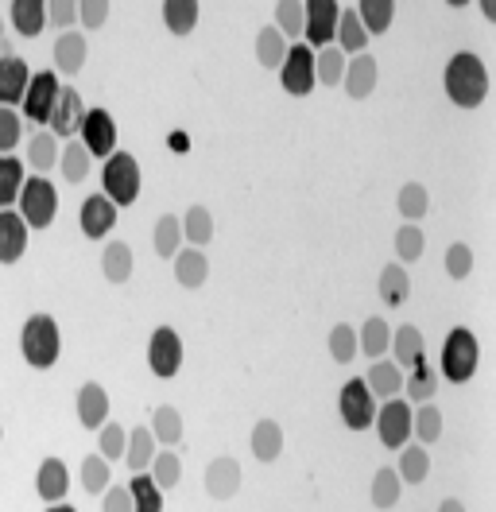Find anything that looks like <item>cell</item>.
Returning <instances> with one entry per match:
<instances>
[{"label":"cell","instance_id":"32","mask_svg":"<svg viewBox=\"0 0 496 512\" xmlns=\"http://www.w3.org/2000/svg\"><path fill=\"white\" fill-rule=\"evenodd\" d=\"M179 225H183V245L190 249H202L214 241V214L206 206H190L186 218H179Z\"/></svg>","mask_w":496,"mask_h":512},{"label":"cell","instance_id":"55","mask_svg":"<svg viewBox=\"0 0 496 512\" xmlns=\"http://www.w3.org/2000/svg\"><path fill=\"white\" fill-rule=\"evenodd\" d=\"M446 272H450V280H465L469 272H473V249L469 245H450L446 249Z\"/></svg>","mask_w":496,"mask_h":512},{"label":"cell","instance_id":"10","mask_svg":"<svg viewBox=\"0 0 496 512\" xmlns=\"http://www.w3.org/2000/svg\"><path fill=\"white\" fill-rule=\"evenodd\" d=\"M279 86L291 97H307L318 82H314V51L307 43H291L287 47V59L279 66Z\"/></svg>","mask_w":496,"mask_h":512},{"label":"cell","instance_id":"39","mask_svg":"<svg viewBox=\"0 0 496 512\" xmlns=\"http://www.w3.org/2000/svg\"><path fill=\"white\" fill-rule=\"evenodd\" d=\"M62 148H59V136L51 132V128H43V132H35L28 140V163L31 171H51L55 163H59Z\"/></svg>","mask_w":496,"mask_h":512},{"label":"cell","instance_id":"13","mask_svg":"<svg viewBox=\"0 0 496 512\" xmlns=\"http://www.w3.org/2000/svg\"><path fill=\"white\" fill-rule=\"evenodd\" d=\"M31 86V70L20 55H0V105L16 109L24 105V94Z\"/></svg>","mask_w":496,"mask_h":512},{"label":"cell","instance_id":"21","mask_svg":"<svg viewBox=\"0 0 496 512\" xmlns=\"http://www.w3.org/2000/svg\"><path fill=\"white\" fill-rule=\"evenodd\" d=\"M361 381H365V388H369L376 400H396L403 392V369L392 357H380V361H372L369 373Z\"/></svg>","mask_w":496,"mask_h":512},{"label":"cell","instance_id":"19","mask_svg":"<svg viewBox=\"0 0 496 512\" xmlns=\"http://www.w3.org/2000/svg\"><path fill=\"white\" fill-rule=\"evenodd\" d=\"M28 222L16 210H0V264H16L28 253Z\"/></svg>","mask_w":496,"mask_h":512},{"label":"cell","instance_id":"31","mask_svg":"<svg viewBox=\"0 0 496 512\" xmlns=\"http://www.w3.org/2000/svg\"><path fill=\"white\" fill-rule=\"evenodd\" d=\"M434 388H438V373H434L431 361H419L415 369L403 373V396L415 400V404H431Z\"/></svg>","mask_w":496,"mask_h":512},{"label":"cell","instance_id":"46","mask_svg":"<svg viewBox=\"0 0 496 512\" xmlns=\"http://www.w3.org/2000/svg\"><path fill=\"white\" fill-rule=\"evenodd\" d=\"M396 206H400L403 222L415 225L423 214H427V210H431V194H427V187H423V183H403Z\"/></svg>","mask_w":496,"mask_h":512},{"label":"cell","instance_id":"29","mask_svg":"<svg viewBox=\"0 0 496 512\" xmlns=\"http://www.w3.org/2000/svg\"><path fill=\"white\" fill-rule=\"evenodd\" d=\"M124 462L132 474H148L155 462V435L152 427H136L128 431V450H124Z\"/></svg>","mask_w":496,"mask_h":512},{"label":"cell","instance_id":"22","mask_svg":"<svg viewBox=\"0 0 496 512\" xmlns=\"http://www.w3.org/2000/svg\"><path fill=\"white\" fill-rule=\"evenodd\" d=\"M86 35L82 32H62L55 39V51H51V59H55V74H78L82 66H86Z\"/></svg>","mask_w":496,"mask_h":512},{"label":"cell","instance_id":"57","mask_svg":"<svg viewBox=\"0 0 496 512\" xmlns=\"http://www.w3.org/2000/svg\"><path fill=\"white\" fill-rule=\"evenodd\" d=\"M105 20H109V4H105V0H82V4H78V24H82L86 32L105 28Z\"/></svg>","mask_w":496,"mask_h":512},{"label":"cell","instance_id":"28","mask_svg":"<svg viewBox=\"0 0 496 512\" xmlns=\"http://www.w3.org/2000/svg\"><path fill=\"white\" fill-rule=\"evenodd\" d=\"M8 16H12V28L24 35V39H35V35H43V28H47V4L43 0H12Z\"/></svg>","mask_w":496,"mask_h":512},{"label":"cell","instance_id":"27","mask_svg":"<svg viewBox=\"0 0 496 512\" xmlns=\"http://www.w3.org/2000/svg\"><path fill=\"white\" fill-rule=\"evenodd\" d=\"M132 268H136V256L128 241H109L105 253H101V272L109 284H128L132 280Z\"/></svg>","mask_w":496,"mask_h":512},{"label":"cell","instance_id":"30","mask_svg":"<svg viewBox=\"0 0 496 512\" xmlns=\"http://www.w3.org/2000/svg\"><path fill=\"white\" fill-rule=\"evenodd\" d=\"M28 183V171L16 156H0V210H16L20 191Z\"/></svg>","mask_w":496,"mask_h":512},{"label":"cell","instance_id":"15","mask_svg":"<svg viewBox=\"0 0 496 512\" xmlns=\"http://www.w3.org/2000/svg\"><path fill=\"white\" fill-rule=\"evenodd\" d=\"M78 225H82V233H86L90 241H101V237L113 233V225H117V206H113L105 194H90V198L82 202V210H78Z\"/></svg>","mask_w":496,"mask_h":512},{"label":"cell","instance_id":"16","mask_svg":"<svg viewBox=\"0 0 496 512\" xmlns=\"http://www.w3.org/2000/svg\"><path fill=\"white\" fill-rule=\"evenodd\" d=\"M376 78H380V66H376V59H372L369 51H365V55L345 59V78H341V86H345V94L353 97V101H365V97H372V90H376Z\"/></svg>","mask_w":496,"mask_h":512},{"label":"cell","instance_id":"9","mask_svg":"<svg viewBox=\"0 0 496 512\" xmlns=\"http://www.w3.org/2000/svg\"><path fill=\"white\" fill-rule=\"evenodd\" d=\"M78 140L86 144L93 160H109L117 152V121L109 117V109H86L82 117V128H78Z\"/></svg>","mask_w":496,"mask_h":512},{"label":"cell","instance_id":"42","mask_svg":"<svg viewBox=\"0 0 496 512\" xmlns=\"http://www.w3.org/2000/svg\"><path fill=\"white\" fill-rule=\"evenodd\" d=\"M287 47H291V43L276 32V24L260 28V35H256V63L268 66V70H279L283 59H287Z\"/></svg>","mask_w":496,"mask_h":512},{"label":"cell","instance_id":"49","mask_svg":"<svg viewBox=\"0 0 496 512\" xmlns=\"http://www.w3.org/2000/svg\"><path fill=\"white\" fill-rule=\"evenodd\" d=\"M303 4L299 0H279L276 4V32L291 43V39H299L303 35Z\"/></svg>","mask_w":496,"mask_h":512},{"label":"cell","instance_id":"8","mask_svg":"<svg viewBox=\"0 0 496 512\" xmlns=\"http://www.w3.org/2000/svg\"><path fill=\"white\" fill-rule=\"evenodd\" d=\"M59 94H62V82L55 70H39V74H31V86L28 94H24V117L35 121V125H51V113H55V105H59Z\"/></svg>","mask_w":496,"mask_h":512},{"label":"cell","instance_id":"17","mask_svg":"<svg viewBox=\"0 0 496 512\" xmlns=\"http://www.w3.org/2000/svg\"><path fill=\"white\" fill-rule=\"evenodd\" d=\"M241 462L237 458H229V454H221L214 458L210 466H206V493L214 497V501H229V497H237V489H241Z\"/></svg>","mask_w":496,"mask_h":512},{"label":"cell","instance_id":"36","mask_svg":"<svg viewBox=\"0 0 496 512\" xmlns=\"http://www.w3.org/2000/svg\"><path fill=\"white\" fill-rule=\"evenodd\" d=\"M152 249H155V256H163V260H175V256H179V249H183V225H179L175 214H163V218L155 222Z\"/></svg>","mask_w":496,"mask_h":512},{"label":"cell","instance_id":"25","mask_svg":"<svg viewBox=\"0 0 496 512\" xmlns=\"http://www.w3.org/2000/svg\"><path fill=\"white\" fill-rule=\"evenodd\" d=\"M248 447H252V458L256 462H276L283 454V427L276 419H256L252 435H248Z\"/></svg>","mask_w":496,"mask_h":512},{"label":"cell","instance_id":"50","mask_svg":"<svg viewBox=\"0 0 496 512\" xmlns=\"http://www.w3.org/2000/svg\"><path fill=\"white\" fill-rule=\"evenodd\" d=\"M109 481H113V474H109V462H105L101 454H90V458L82 462V489H86L90 497H101V493L109 489Z\"/></svg>","mask_w":496,"mask_h":512},{"label":"cell","instance_id":"52","mask_svg":"<svg viewBox=\"0 0 496 512\" xmlns=\"http://www.w3.org/2000/svg\"><path fill=\"white\" fill-rule=\"evenodd\" d=\"M330 357H334L338 365H349V361L357 357V326L338 322V326L330 330Z\"/></svg>","mask_w":496,"mask_h":512},{"label":"cell","instance_id":"24","mask_svg":"<svg viewBox=\"0 0 496 512\" xmlns=\"http://www.w3.org/2000/svg\"><path fill=\"white\" fill-rule=\"evenodd\" d=\"M175 280H179V288H186V291L202 288V284L210 280V260H206V253L183 245L179 256H175Z\"/></svg>","mask_w":496,"mask_h":512},{"label":"cell","instance_id":"20","mask_svg":"<svg viewBox=\"0 0 496 512\" xmlns=\"http://www.w3.org/2000/svg\"><path fill=\"white\" fill-rule=\"evenodd\" d=\"M78 423L86 431H101L109 423V392L97 381H86L78 388Z\"/></svg>","mask_w":496,"mask_h":512},{"label":"cell","instance_id":"48","mask_svg":"<svg viewBox=\"0 0 496 512\" xmlns=\"http://www.w3.org/2000/svg\"><path fill=\"white\" fill-rule=\"evenodd\" d=\"M148 474H152L155 485H159V489L167 493V489H175V485L183 481V458H179L175 450H159V454H155V462H152V470H148Z\"/></svg>","mask_w":496,"mask_h":512},{"label":"cell","instance_id":"60","mask_svg":"<svg viewBox=\"0 0 496 512\" xmlns=\"http://www.w3.org/2000/svg\"><path fill=\"white\" fill-rule=\"evenodd\" d=\"M481 12H485V20H496V0H481Z\"/></svg>","mask_w":496,"mask_h":512},{"label":"cell","instance_id":"35","mask_svg":"<svg viewBox=\"0 0 496 512\" xmlns=\"http://www.w3.org/2000/svg\"><path fill=\"white\" fill-rule=\"evenodd\" d=\"M152 435H155V443H163V447H179V443H183V435H186L179 408L159 404V408L152 412Z\"/></svg>","mask_w":496,"mask_h":512},{"label":"cell","instance_id":"38","mask_svg":"<svg viewBox=\"0 0 496 512\" xmlns=\"http://www.w3.org/2000/svg\"><path fill=\"white\" fill-rule=\"evenodd\" d=\"M411 435L419 439V447H431L442 439V412H438V404H419V408H411Z\"/></svg>","mask_w":496,"mask_h":512},{"label":"cell","instance_id":"11","mask_svg":"<svg viewBox=\"0 0 496 512\" xmlns=\"http://www.w3.org/2000/svg\"><path fill=\"white\" fill-rule=\"evenodd\" d=\"M303 35H307V47H334V35H338L341 20V4L338 0H307L303 4Z\"/></svg>","mask_w":496,"mask_h":512},{"label":"cell","instance_id":"2","mask_svg":"<svg viewBox=\"0 0 496 512\" xmlns=\"http://www.w3.org/2000/svg\"><path fill=\"white\" fill-rule=\"evenodd\" d=\"M477 365H481V342L473 330L454 326L442 342V357H438V373L450 384H465L477 377Z\"/></svg>","mask_w":496,"mask_h":512},{"label":"cell","instance_id":"4","mask_svg":"<svg viewBox=\"0 0 496 512\" xmlns=\"http://www.w3.org/2000/svg\"><path fill=\"white\" fill-rule=\"evenodd\" d=\"M140 160L132 152H113L105 160V171H101V194L117 206V210H128L136 198H140Z\"/></svg>","mask_w":496,"mask_h":512},{"label":"cell","instance_id":"37","mask_svg":"<svg viewBox=\"0 0 496 512\" xmlns=\"http://www.w3.org/2000/svg\"><path fill=\"white\" fill-rule=\"evenodd\" d=\"M357 8V20H361V28L372 35H384L392 28V16H396V4L392 0H361V4H353Z\"/></svg>","mask_w":496,"mask_h":512},{"label":"cell","instance_id":"51","mask_svg":"<svg viewBox=\"0 0 496 512\" xmlns=\"http://www.w3.org/2000/svg\"><path fill=\"white\" fill-rule=\"evenodd\" d=\"M97 450H101V458H105V462H121L124 450H128V435H124L121 423H113V419H109V423L97 431Z\"/></svg>","mask_w":496,"mask_h":512},{"label":"cell","instance_id":"5","mask_svg":"<svg viewBox=\"0 0 496 512\" xmlns=\"http://www.w3.org/2000/svg\"><path fill=\"white\" fill-rule=\"evenodd\" d=\"M16 214L28 222V229H47L59 214V191L47 175H31L20 191V202H16Z\"/></svg>","mask_w":496,"mask_h":512},{"label":"cell","instance_id":"45","mask_svg":"<svg viewBox=\"0 0 496 512\" xmlns=\"http://www.w3.org/2000/svg\"><path fill=\"white\" fill-rule=\"evenodd\" d=\"M396 474H400V481H407V485H423L427 474H431V454H427V447H403Z\"/></svg>","mask_w":496,"mask_h":512},{"label":"cell","instance_id":"58","mask_svg":"<svg viewBox=\"0 0 496 512\" xmlns=\"http://www.w3.org/2000/svg\"><path fill=\"white\" fill-rule=\"evenodd\" d=\"M101 512H132L128 485H109V489L101 493Z\"/></svg>","mask_w":496,"mask_h":512},{"label":"cell","instance_id":"23","mask_svg":"<svg viewBox=\"0 0 496 512\" xmlns=\"http://www.w3.org/2000/svg\"><path fill=\"white\" fill-rule=\"evenodd\" d=\"M388 353H392L396 365H403V373L415 369L419 361H427V357H423V330H419V326H396Z\"/></svg>","mask_w":496,"mask_h":512},{"label":"cell","instance_id":"33","mask_svg":"<svg viewBox=\"0 0 496 512\" xmlns=\"http://www.w3.org/2000/svg\"><path fill=\"white\" fill-rule=\"evenodd\" d=\"M159 12H163V24L171 35H190L198 28V16H202V8L194 0H163Z\"/></svg>","mask_w":496,"mask_h":512},{"label":"cell","instance_id":"61","mask_svg":"<svg viewBox=\"0 0 496 512\" xmlns=\"http://www.w3.org/2000/svg\"><path fill=\"white\" fill-rule=\"evenodd\" d=\"M47 512H78V509H74V505H66V501H62V505H47Z\"/></svg>","mask_w":496,"mask_h":512},{"label":"cell","instance_id":"43","mask_svg":"<svg viewBox=\"0 0 496 512\" xmlns=\"http://www.w3.org/2000/svg\"><path fill=\"white\" fill-rule=\"evenodd\" d=\"M128 497H132V512H163V489L152 481V474H132Z\"/></svg>","mask_w":496,"mask_h":512},{"label":"cell","instance_id":"12","mask_svg":"<svg viewBox=\"0 0 496 512\" xmlns=\"http://www.w3.org/2000/svg\"><path fill=\"white\" fill-rule=\"evenodd\" d=\"M376 435H380V443L388 450H403L407 447V439H411V404L407 400H384L380 408H376Z\"/></svg>","mask_w":496,"mask_h":512},{"label":"cell","instance_id":"3","mask_svg":"<svg viewBox=\"0 0 496 512\" xmlns=\"http://www.w3.org/2000/svg\"><path fill=\"white\" fill-rule=\"evenodd\" d=\"M20 353L31 369H51L62 353V330L51 315H31L20 330Z\"/></svg>","mask_w":496,"mask_h":512},{"label":"cell","instance_id":"54","mask_svg":"<svg viewBox=\"0 0 496 512\" xmlns=\"http://www.w3.org/2000/svg\"><path fill=\"white\" fill-rule=\"evenodd\" d=\"M427 249V237H423V229L419 225H400V233H396V256H400L403 264H411V260H419Z\"/></svg>","mask_w":496,"mask_h":512},{"label":"cell","instance_id":"56","mask_svg":"<svg viewBox=\"0 0 496 512\" xmlns=\"http://www.w3.org/2000/svg\"><path fill=\"white\" fill-rule=\"evenodd\" d=\"M47 24H55L59 35L70 32V28L78 24V4H74V0H51V4H47Z\"/></svg>","mask_w":496,"mask_h":512},{"label":"cell","instance_id":"44","mask_svg":"<svg viewBox=\"0 0 496 512\" xmlns=\"http://www.w3.org/2000/svg\"><path fill=\"white\" fill-rule=\"evenodd\" d=\"M59 163H62V179H66V183H86V175L93 171V156L86 152L82 140H70V144L62 148Z\"/></svg>","mask_w":496,"mask_h":512},{"label":"cell","instance_id":"53","mask_svg":"<svg viewBox=\"0 0 496 512\" xmlns=\"http://www.w3.org/2000/svg\"><path fill=\"white\" fill-rule=\"evenodd\" d=\"M20 140H24V121H20V113L0 105V156H12Z\"/></svg>","mask_w":496,"mask_h":512},{"label":"cell","instance_id":"47","mask_svg":"<svg viewBox=\"0 0 496 512\" xmlns=\"http://www.w3.org/2000/svg\"><path fill=\"white\" fill-rule=\"evenodd\" d=\"M341 78H345V55L338 47H322L314 55V82L318 86H341Z\"/></svg>","mask_w":496,"mask_h":512},{"label":"cell","instance_id":"18","mask_svg":"<svg viewBox=\"0 0 496 512\" xmlns=\"http://www.w3.org/2000/svg\"><path fill=\"white\" fill-rule=\"evenodd\" d=\"M35 493L47 505H62L66 501V493H70V470H66L62 458H43V466L35 474Z\"/></svg>","mask_w":496,"mask_h":512},{"label":"cell","instance_id":"14","mask_svg":"<svg viewBox=\"0 0 496 512\" xmlns=\"http://www.w3.org/2000/svg\"><path fill=\"white\" fill-rule=\"evenodd\" d=\"M82 117H86V101H82V94H78L74 86H62L59 105H55L51 125L47 128H51L59 140H74V136H78V128H82Z\"/></svg>","mask_w":496,"mask_h":512},{"label":"cell","instance_id":"62","mask_svg":"<svg viewBox=\"0 0 496 512\" xmlns=\"http://www.w3.org/2000/svg\"><path fill=\"white\" fill-rule=\"evenodd\" d=\"M0 443H4V427H0Z\"/></svg>","mask_w":496,"mask_h":512},{"label":"cell","instance_id":"40","mask_svg":"<svg viewBox=\"0 0 496 512\" xmlns=\"http://www.w3.org/2000/svg\"><path fill=\"white\" fill-rule=\"evenodd\" d=\"M400 493H403V481H400V474H396V466H384V470L372 474L369 497L376 509H396V505H400Z\"/></svg>","mask_w":496,"mask_h":512},{"label":"cell","instance_id":"1","mask_svg":"<svg viewBox=\"0 0 496 512\" xmlns=\"http://www.w3.org/2000/svg\"><path fill=\"white\" fill-rule=\"evenodd\" d=\"M442 86H446V97H450L458 109H477V105L489 97V70L481 63V55L458 51V55L446 63Z\"/></svg>","mask_w":496,"mask_h":512},{"label":"cell","instance_id":"6","mask_svg":"<svg viewBox=\"0 0 496 512\" xmlns=\"http://www.w3.org/2000/svg\"><path fill=\"white\" fill-rule=\"evenodd\" d=\"M148 369L159 381L179 377V369H183V338H179V330L155 326L152 338H148Z\"/></svg>","mask_w":496,"mask_h":512},{"label":"cell","instance_id":"34","mask_svg":"<svg viewBox=\"0 0 496 512\" xmlns=\"http://www.w3.org/2000/svg\"><path fill=\"white\" fill-rule=\"evenodd\" d=\"M392 346V326L384 319H365L361 322V330H357V353H365V357H384Z\"/></svg>","mask_w":496,"mask_h":512},{"label":"cell","instance_id":"41","mask_svg":"<svg viewBox=\"0 0 496 512\" xmlns=\"http://www.w3.org/2000/svg\"><path fill=\"white\" fill-rule=\"evenodd\" d=\"M411 295V276L403 264H384L380 268V299L388 307H403V299Z\"/></svg>","mask_w":496,"mask_h":512},{"label":"cell","instance_id":"26","mask_svg":"<svg viewBox=\"0 0 496 512\" xmlns=\"http://www.w3.org/2000/svg\"><path fill=\"white\" fill-rule=\"evenodd\" d=\"M334 47H338L345 59H353V55H365V47H369V32L361 28V20H357V8H341Z\"/></svg>","mask_w":496,"mask_h":512},{"label":"cell","instance_id":"7","mask_svg":"<svg viewBox=\"0 0 496 512\" xmlns=\"http://www.w3.org/2000/svg\"><path fill=\"white\" fill-rule=\"evenodd\" d=\"M376 396H372L361 377L341 384V396H338V416L349 431H369L372 419H376Z\"/></svg>","mask_w":496,"mask_h":512},{"label":"cell","instance_id":"59","mask_svg":"<svg viewBox=\"0 0 496 512\" xmlns=\"http://www.w3.org/2000/svg\"><path fill=\"white\" fill-rule=\"evenodd\" d=\"M438 512H465V505L462 501H454V497H446V501L438 505Z\"/></svg>","mask_w":496,"mask_h":512}]
</instances>
